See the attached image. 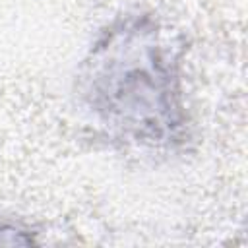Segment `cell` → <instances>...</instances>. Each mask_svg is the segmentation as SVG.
<instances>
[{
	"label": "cell",
	"instance_id": "6da1fadb",
	"mask_svg": "<svg viewBox=\"0 0 248 248\" xmlns=\"http://www.w3.org/2000/svg\"><path fill=\"white\" fill-rule=\"evenodd\" d=\"M78 91L95 120L128 141L165 145L182 138L178 74L147 17H126L99 39L83 62Z\"/></svg>",
	"mask_w": 248,
	"mask_h": 248
}]
</instances>
